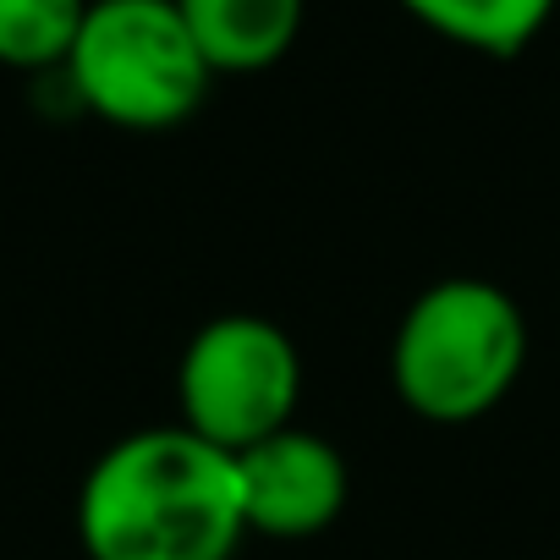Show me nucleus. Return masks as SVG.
I'll list each match as a JSON object with an SVG mask.
<instances>
[{
    "mask_svg": "<svg viewBox=\"0 0 560 560\" xmlns=\"http://www.w3.org/2000/svg\"><path fill=\"white\" fill-rule=\"evenodd\" d=\"M72 522L89 560H231L247 538L236 456L182 423L132 429L83 472Z\"/></svg>",
    "mask_w": 560,
    "mask_h": 560,
    "instance_id": "nucleus-1",
    "label": "nucleus"
},
{
    "mask_svg": "<svg viewBox=\"0 0 560 560\" xmlns=\"http://www.w3.org/2000/svg\"><path fill=\"white\" fill-rule=\"evenodd\" d=\"M396 7L456 50L516 61L549 28L560 0H396Z\"/></svg>",
    "mask_w": 560,
    "mask_h": 560,
    "instance_id": "nucleus-7",
    "label": "nucleus"
},
{
    "mask_svg": "<svg viewBox=\"0 0 560 560\" xmlns=\"http://www.w3.org/2000/svg\"><path fill=\"white\" fill-rule=\"evenodd\" d=\"M533 330L522 303L483 275H445L423 287L390 336L396 401L440 429L489 418L522 380Z\"/></svg>",
    "mask_w": 560,
    "mask_h": 560,
    "instance_id": "nucleus-2",
    "label": "nucleus"
},
{
    "mask_svg": "<svg viewBox=\"0 0 560 560\" xmlns=\"http://www.w3.org/2000/svg\"><path fill=\"white\" fill-rule=\"evenodd\" d=\"M89 0H0V67L12 72H61Z\"/></svg>",
    "mask_w": 560,
    "mask_h": 560,
    "instance_id": "nucleus-8",
    "label": "nucleus"
},
{
    "mask_svg": "<svg viewBox=\"0 0 560 560\" xmlns=\"http://www.w3.org/2000/svg\"><path fill=\"white\" fill-rule=\"evenodd\" d=\"M242 478V516L253 538L303 544L341 522L352 500V462L319 429H280L236 456Z\"/></svg>",
    "mask_w": 560,
    "mask_h": 560,
    "instance_id": "nucleus-5",
    "label": "nucleus"
},
{
    "mask_svg": "<svg viewBox=\"0 0 560 560\" xmlns=\"http://www.w3.org/2000/svg\"><path fill=\"white\" fill-rule=\"evenodd\" d=\"M303 352L264 314L203 319L176 358V423L225 456L298 423Z\"/></svg>",
    "mask_w": 560,
    "mask_h": 560,
    "instance_id": "nucleus-4",
    "label": "nucleus"
},
{
    "mask_svg": "<svg viewBox=\"0 0 560 560\" xmlns=\"http://www.w3.org/2000/svg\"><path fill=\"white\" fill-rule=\"evenodd\" d=\"M214 78H253L292 56L308 23V0H176Z\"/></svg>",
    "mask_w": 560,
    "mask_h": 560,
    "instance_id": "nucleus-6",
    "label": "nucleus"
},
{
    "mask_svg": "<svg viewBox=\"0 0 560 560\" xmlns=\"http://www.w3.org/2000/svg\"><path fill=\"white\" fill-rule=\"evenodd\" d=\"M61 78L78 110L116 132H176L214 89L176 0H89Z\"/></svg>",
    "mask_w": 560,
    "mask_h": 560,
    "instance_id": "nucleus-3",
    "label": "nucleus"
}]
</instances>
